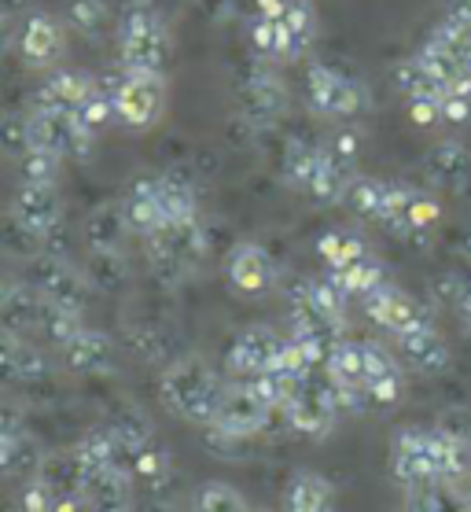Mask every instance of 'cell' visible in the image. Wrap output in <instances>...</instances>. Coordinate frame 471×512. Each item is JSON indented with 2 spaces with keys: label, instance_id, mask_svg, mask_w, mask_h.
<instances>
[{
  "label": "cell",
  "instance_id": "cell-1",
  "mask_svg": "<svg viewBox=\"0 0 471 512\" xmlns=\"http://www.w3.org/2000/svg\"><path fill=\"white\" fill-rule=\"evenodd\" d=\"M170 56L173 34L159 0H122V8H118V63L122 70L166 74Z\"/></svg>",
  "mask_w": 471,
  "mask_h": 512
},
{
  "label": "cell",
  "instance_id": "cell-2",
  "mask_svg": "<svg viewBox=\"0 0 471 512\" xmlns=\"http://www.w3.org/2000/svg\"><path fill=\"white\" fill-rule=\"evenodd\" d=\"M221 395H225V380L203 358H177L159 376L162 406L184 424L210 428L218 417Z\"/></svg>",
  "mask_w": 471,
  "mask_h": 512
},
{
  "label": "cell",
  "instance_id": "cell-3",
  "mask_svg": "<svg viewBox=\"0 0 471 512\" xmlns=\"http://www.w3.org/2000/svg\"><path fill=\"white\" fill-rule=\"evenodd\" d=\"M107 89L115 93L118 104V126L129 133H148L166 115V74H144V70H115L104 78Z\"/></svg>",
  "mask_w": 471,
  "mask_h": 512
},
{
  "label": "cell",
  "instance_id": "cell-4",
  "mask_svg": "<svg viewBox=\"0 0 471 512\" xmlns=\"http://www.w3.org/2000/svg\"><path fill=\"white\" fill-rule=\"evenodd\" d=\"M306 104L317 118L328 122H350L368 111V89L354 74L332 67V63H310L306 70Z\"/></svg>",
  "mask_w": 471,
  "mask_h": 512
},
{
  "label": "cell",
  "instance_id": "cell-5",
  "mask_svg": "<svg viewBox=\"0 0 471 512\" xmlns=\"http://www.w3.org/2000/svg\"><path fill=\"white\" fill-rule=\"evenodd\" d=\"M210 251V236L203 229V222H184V225H166L162 233H155L148 240V255L155 277H162L166 284H177L184 280L192 269L207 258Z\"/></svg>",
  "mask_w": 471,
  "mask_h": 512
},
{
  "label": "cell",
  "instance_id": "cell-6",
  "mask_svg": "<svg viewBox=\"0 0 471 512\" xmlns=\"http://www.w3.org/2000/svg\"><path fill=\"white\" fill-rule=\"evenodd\" d=\"M92 144H96V133L81 126L74 111L30 104V148H48L67 163V159H89Z\"/></svg>",
  "mask_w": 471,
  "mask_h": 512
},
{
  "label": "cell",
  "instance_id": "cell-7",
  "mask_svg": "<svg viewBox=\"0 0 471 512\" xmlns=\"http://www.w3.org/2000/svg\"><path fill=\"white\" fill-rule=\"evenodd\" d=\"M23 280L26 284H34L48 303L78 310V314L85 310V303H89L92 284H89V277H85V269L70 266L67 258L56 255V251H41V255L26 258Z\"/></svg>",
  "mask_w": 471,
  "mask_h": 512
},
{
  "label": "cell",
  "instance_id": "cell-8",
  "mask_svg": "<svg viewBox=\"0 0 471 512\" xmlns=\"http://www.w3.org/2000/svg\"><path fill=\"white\" fill-rule=\"evenodd\" d=\"M276 409L265 402L258 391L251 387V380H232L225 384V395H221V406H218V417L210 424V431H218L225 439H254V435H262L269 428V420H273Z\"/></svg>",
  "mask_w": 471,
  "mask_h": 512
},
{
  "label": "cell",
  "instance_id": "cell-9",
  "mask_svg": "<svg viewBox=\"0 0 471 512\" xmlns=\"http://www.w3.org/2000/svg\"><path fill=\"white\" fill-rule=\"evenodd\" d=\"M276 63H265V59L254 56V63L243 70L240 89H236V107H240V118L251 122V126H273L284 104H288V89L276 74Z\"/></svg>",
  "mask_w": 471,
  "mask_h": 512
},
{
  "label": "cell",
  "instance_id": "cell-10",
  "mask_svg": "<svg viewBox=\"0 0 471 512\" xmlns=\"http://www.w3.org/2000/svg\"><path fill=\"white\" fill-rule=\"evenodd\" d=\"M339 413H346V409H343V402H339V391H335V384L328 380V373L324 376L313 373L310 380L299 387V395L288 402V409H284V417H288L291 428L299 431V435H310V439L328 435V431L335 428Z\"/></svg>",
  "mask_w": 471,
  "mask_h": 512
},
{
  "label": "cell",
  "instance_id": "cell-11",
  "mask_svg": "<svg viewBox=\"0 0 471 512\" xmlns=\"http://www.w3.org/2000/svg\"><path fill=\"white\" fill-rule=\"evenodd\" d=\"M12 41L26 70H52L67 52V30L56 15L48 12L26 15L23 23L12 30Z\"/></svg>",
  "mask_w": 471,
  "mask_h": 512
},
{
  "label": "cell",
  "instance_id": "cell-12",
  "mask_svg": "<svg viewBox=\"0 0 471 512\" xmlns=\"http://www.w3.org/2000/svg\"><path fill=\"white\" fill-rule=\"evenodd\" d=\"M8 214H12L19 225H26L34 236H41V240H45V251H48L52 236L63 229V199H59V188L19 181Z\"/></svg>",
  "mask_w": 471,
  "mask_h": 512
},
{
  "label": "cell",
  "instance_id": "cell-13",
  "mask_svg": "<svg viewBox=\"0 0 471 512\" xmlns=\"http://www.w3.org/2000/svg\"><path fill=\"white\" fill-rule=\"evenodd\" d=\"M361 306H365L368 321H372V325H380L383 332H391L394 339L405 336V332H413V328L431 325V321H435L424 303H416L409 291L394 288L391 280H387L383 288L372 291V295H365V299H361Z\"/></svg>",
  "mask_w": 471,
  "mask_h": 512
},
{
  "label": "cell",
  "instance_id": "cell-14",
  "mask_svg": "<svg viewBox=\"0 0 471 512\" xmlns=\"http://www.w3.org/2000/svg\"><path fill=\"white\" fill-rule=\"evenodd\" d=\"M391 472L405 490L438 483V468L431 457V428H405L394 435Z\"/></svg>",
  "mask_w": 471,
  "mask_h": 512
},
{
  "label": "cell",
  "instance_id": "cell-15",
  "mask_svg": "<svg viewBox=\"0 0 471 512\" xmlns=\"http://www.w3.org/2000/svg\"><path fill=\"white\" fill-rule=\"evenodd\" d=\"M280 350H284V336H276L269 325H251L232 339L225 365H229L232 376L251 380V376L269 373V369H273L276 358H280Z\"/></svg>",
  "mask_w": 471,
  "mask_h": 512
},
{
  "label": "cell",
  "instance_id": "cell-16",
  "mask_svg": "<svg viewBox=\"0 0 471 512\" xmlns=\"http://www.w3.org/2000/svg\"><path fill=\"white\" fill-rule=\"evenodd\" d=\"M225 277H229L232 291H240L247 299H258V295L276 288V262L265 247L236 244L229 251V262H225Z\"/></svg>",
  "mask_w": 471,
  "mask_h": 512
},
{
  "label": "cell",
  "instance_id": "cell-17",
  "mask_svg": "<svg viewBox=\"0 0 471 512\" xmlns=\"http://www.w3.org/2000/svg\"><path fill=\"white\" fill-rule=\"evenodd\" d=\"M424 174L449 196L471 199V148H464L460 140H442L427 152Z\"/></svg>",
  "mask_w": 471,
  "mask_h": 512
},
{
  "label": "cell",
  "instance_id": "cell-18",
  "mask_svg": "<svg viewBox=\"0 0 471 512\" xmlns=\"http://www.w3.org/2000/svg\"><path fill=\"white\" fill-rule=\"evenodd\" d=\"M122 210H126L129 233L140 240H151L155 233L166 229V214H162L159 199V177H137L122 196Z\"/></svg>",
  "mask_w": 471,
  "mask_h": 512
},
{
  "label": "cell",
  "instance_id": "cell-19",
  "mask_svg": "<svg viewBox=\"0 0 471 512\" xmlns=\"http://www.w3.org/2000/svg\"><path fill=\"white\" fill-rule=\"evenodd\" d=\"M63 361L70 373L81 376H107L115 373V339L100 328H81L78 336L63 347Z\"/></svg>",
  "mask_w": 471,
  "mask_h": 512
},
{
  "label": "cell",
  "instance_id": "cell-20",
  "mask_svg": "<svg viewBox=\"0 0 471 512\" xmlns=\"http://www.w3.org/2000/svg\"><path fill=\"white\" fill-rule=\"evenodd\" d=\"M394 343H398V354H402V361L413 373L435 376L449 365V343L435 328V321L413 328V332H405V336H398Z\"/></svg>",
  "mask_w": 471,
  "mask_h": 512
},
{
  "label": "cell",
  "instance_id": "cell-21",
  "mask_svg": "<svg viewBox=\"0 0 471 512\" xmlns=\"http://www.w3.org/2000/svg\"><path fill=\"white\" fill-rule=\"evenodd\" d=\"M41 314H45V295L26 284V280H8L4 291H0V321H4V332H19V336H30L41 325Z\"/></svg>",
  "mask_w": 471,
  "mask_h": 512
},
{
  "label": "cell",
  "instance_id": "cell-22",
  "mask_svg": "<svg viewBox=\"0 0 471 512\" xmlns=\"http://www.w3.org/2000/svg\"><path fill=\"white\" fill-rule=\"evenodd\" d=\"M0 361H4V380L8 384H41L52 373L45 354L30 343V336H19V332L0 336Z\"/></svg>",
  "mask_w": 471,
  "mask_h": 512
},
{
  "label": "cell",
  "instance_id": "cell-23",
  "mask_svg": "<svg viewBox=\"0 0 471 512\" xmlns=\"http://www.w3.org/2000/svg\"><path fill=\"white\" fill-rule=\"evenodd\" d=\"M431 457L438 483H460L471 476V439L453 428H431Z\"/></svg>",
  "mask_w": 471,
  "mask_h": 512
},
{
  "label": "cell",
  "instance_id": "cell-24",
  "mask_svg": "<svg viewBox=\"0 0 471 512\" xmlns=\"http://www.w3.org/2000/svg\"><path fill=\"white\" fill-rule=\"evenodd\" d=\"M284 512H335V487L321 472L302 468L284 487Z\"/></svg>",
  "mask_w": 471,
  "mask_h": 512
},
{
  "label": "cell",
  "instance_id": "cell-25",
  "mask_svg": "<svg viewBox=\"0 0 471 512\" xmlns=\"http://www.w3.org/2000/svg\"><path fill=\"white\" fill-rule=\"evenodd\" d=\"M354 166L339 163L328 148H321V159H317V170H313L310 185L302 196L313 199V203H321V207H332V203H346V192L354 185Z\"/></svg>",
  "mask_w": 471,
  "mask_h": 512
},
{
  "label": "cell",
  "instance_id": "cell-26",
  "mask_svg": "<svg viewBox=\"0 0 471 512\" xmlns=\"http://www.w3.org/2000/svg\"><path fill=\"white\" fill-rule=\"evenodd\" d=\"M92 85H96V78H89L85 70L59 67V70H52V74L45 78V85L37 89L34 104L37 107H67V111H74V107L92 93Z\"/></svg>",
  "mask_w": 471,
  "mask_h": 512
},
{
  "label": "cell",
  "instance_id": "cell-27",
  "mask_svg": "<svg viewBox=\"0 0 471 512\" xmlns=\"http://www.w3.org/2000/svg\"><path fill=\"white\" fill-rule=\"evenodd\" d=\"M129 233L122 203H100L85 218V247L89 251H122V236Z\"/></svg>",
  "mask_w": 471,
  "mask_h": 512
},
{
  "label": "cell",
  "instance_id": "cell-28",
  "mask_svg": "<svg viewBox=\"0 0 471 512\" xmlns=\"http://www.w3.org/2000/svg\"><path fill=\"white\" fill-rule=\"evenodd\" d=\"M324 373L339 391H365V350H361V339H339L332 354H328Z\"/></svg>",
  "mask_w": 471,
  "mask_h": 512
},
{
  "label": "cell",
  "instance_id": "cell-29",
  "mask_svg": "<svg viewBox=\"0 0 471 512\" xmlns=\"http://www.w3.org/2000/svg\"><path fill=\"white\" fill-rule=\"evenodd\" d=\"M247 37H251V52L265 63H295V52H291V34L284 19H265V15H254L251 26H247Z\"/></svg>",
  "mask_w": 471,
  "mask_h": 512
},
{
  "label": "cell",
  "instance_id": "cell-30",
  "mask_svg": "<svg viewBox=\"0 0 471 512\" xmlns=\"http://www.w3.org/2000/svg\"><path fill=\"white\" fill-rule=\"evenodd\" d=\"M159 199L166 225H184L199 218V196L196 185L181 174H159Z\"/></svg>",
  "mask_w": 471,
  "mask_h": 512
},
{
  "label": "cell",
  "instance_id": "cell-31",
  "mask_svg": "<svg viewBox=\"0 0 471 512\" xmlns=\"http://www.w3.org/2000/svg\"><path fill=\"white\" fill-rule=\"evenodd\" d=\"M394 82H398V89L405 93V100H442L449 89L420 56L402 59V63L394 67Z\"/></svg>",
  "mask_w": 471,
  "mask_h": 512
},
{
  "label": "cell",
  "instance_id": "cell-32",
  "mask_svg": "<svg viewBox=\"0 0 471 512\" xmlns=\"http://www.w3.org/2000/svg\"><path fill=\"white\" fill-rule=\"evenodd\" d=\"M41 450H37L34 443V435L30 431H8V435H0V472L8 479L15 476H30L34 472L37 476V468H41Z\"/></svg>",
  "mask_w": 471,
  "mask_h": 512
},
{
  "label": "cell",
  "instance_id": "cell-33",
  "mask_svg": "<svg viewBox=\"0 0 471 512\" xmlns=\"http://www.w3.org/2000/svg\"><path fill=\"white\" fill-rule=\"evenodd\" d=\"M387 192H391V181H383V177H365L357 174L350 192H346V207L354 210L357 218H365V222H383V210H387Z\"/></svg>",
  "mask_w": 471,
  "mask_h": 512
},
{
  "label": "cell",
  "instance_id": "cell-34",
  "mask_svg": "<svg viewBox=\"0 0 471 512\" xmlns=\"http://www.w3.org/2000/svg\"><path fill=\"white\" fill-rule=\"evenodd\" d=\"M324 144H313V140H291L284 148V159H280V177L284 185L295 188V192H306L313 170H317V159H321Z\"/></svg>",
  "mask_w": 471,
  "mask_h": 512
},
{
  "label": "cell",
  "instance_id": "cell-35",
  "mask_svg": "<svg viewBox=\"0 0 471 512\" xmlns=\"http://www.w3.org/2000/svg\"><path fill=\"white\" fill-rule=\"evenodd\" d=\"M74 115L81 118V126L89 129V133H104L118 122V104H115V93L107 89V82H96L92 85V93L74 107Z\"/></svg>",
  "mask_w": 471,
  "mask_h": 512
},
{
  "label": "cell",
  "instance_id": "cell-36",
  "mask_svg": "<svg viewBox=\"0 0 471 512\" xmlns=\"http://www.w3.org/2000/svg\"><path fill=\"white\" fill-rule=\"evenodd\" d=\"M332 273H335V280L350 291V299H365V295H372L376 288L387 284V269H383V262L376 255H365L361 262H354V266L332 269Z\"/></svg>",
  "mask_w": 471,
  "mask_h": 512
},
{
  "label": "cell",
  "instance_id": "cell-37",
  "mask_svg": "<svg viewBox=\"0 0 471 512\" xmlns=\"http://www.w3.org/2000/svg\"><path fill=\"white\" fill-rule=\"evenodd\" d=\"M284 26L291 34V52L295 59H302L317 41V30H321V19H317V8L310 0H291L288 12H284Z\"/></svg>",
  "mask_w": 471,
  "mask_h": 512
},
{
  "label": "cell",
  "instance_id": "cell-38",
  "mask_svg": "<svg viewBox=\"0 0 471 512\" xmlns=\"http://www.w3.org/2000/svg\"><path fill=\"white\" fill-rule=\"evenodd\" d=\"M405 512H468V501L457 498V483H427L409 490Z\"/></svg>",
  "mask_w": 471,
  "mask_h": 512
},
{
  "label": "cell",
  "instance_id": "cell-39",
  "mask_svg": "<svg viewBox=\"0 0 471 512\" xmlns=\"http://www.w3.org/2000/svg\"><path fill=\"white\" fill-rule=\"evenodd\" d=\"M85 277H89V284L96 291H118L129 277L122 251H89V258H85Z\"/></svg>",
  "mask_w": 471,
  "mask_h": 512
},
{
  "label": "cell",
  "instance_id": "cell-40",
  "mask_svg": "<svg viewBox=\"0 0 471 512\" xmlns=\"http://www.w3.org/2000/svg\"><path fill=\"white\" fill-rule=\"evenodd\" d=\"M317 251H321V258L328 262V269H346V266H354V262H361L365 255H372L368 244L357 233H324L321 240H317Z\"/></svg>",
  "mask_w": 471,
  "mask_h": 512
},
{
  "label": "cell",
  "instance_id": "cell-41",
  "mask_svg": "<svg viewBox=\"0 0 471 512\" xmlns=\"http://www.w3.org/2000/svg\"><path fill=\"white\" fill-rule=\"evenodd\" d=\"M107 428L115 431L118 446L126 450V457H133L140 446H148L155 439V431H151V420L140 413V409H118L115 420L107 424Z\"/></svg>",
  "mask_w": 471,
  "mask_h": 512
},
{
  "label": "cell",
  "instance_id": "cell-42",
  "mask_svg": "<svg viewBox=\"0 0 471 512\" xmlns=\"http://www.w3.org/2000/svg\"><path fill=\"white\" fill-rule=\"evenodd\" d=\"M15 170H19V181H34V185H59V170H63V159L48 148H26L19 159H15Z\"/></svg>",
  "mask_w": 471,
  "mask_h": 512
},
{
  "label": "cell",
  "instance_id": "cell-43",
  "mask_svg": "<svg viewBox=\"0 0 471 512\" xmlns=\"http://www.w3.org/2000/svg\"><path fill=\"white\" fill-rule=\"evenodd\" d=\"M81 314L78 310H67V306H56L45 299V314H41V325H37V332L48 339V343H56L59 350L67 347L70 339L81 332Z\"/></svg>",
  "mask_w": 471,
  "mask_h": 512
},
{
  "label": "cell",
  "instance_id": "cell-44",
  "mask_svg": "<svg viewBox=\"0 0 471 512\" xmlns=\"http://www.w3.org/2000/svg\"><path fill=\"white\" fill-rule=\"evenodd\" d=\"M431 37H435L442 48H449V52H453V56H457L460 63L471 70V23H468V19H460V15L446 12L435 23Z\"/></svg>",
  "mask_w": 471,
  "mask_h": 512
},
{
  "label": "cell",
  "instance_id": "cell-45",
  "mask_svg": "<svg viewBox=\"0 0 471 512\" xmlns=\"http://www.w3.org/2000/svg\"><path fill=\"white\" fill-rule=\"evenodd\" d=\"M111 23V8L104 0H70L67 4V26L78 30L81 37H100Z\"/></svg>",
  "mask_w": 471,
  "mask_h": 512
},
{
  "label": "cell",
  "instance_id": "cell-46",
  "mask_svg": "<svg viewBox=\"0 0 471 512\" xmlns=\"http://www.w3.org/2000/svg\"><path fill=\"white\" fill-rule=\"evenodd\" d=\"M129 472L140 483H148V487H162L170 479V454L162 446H155V439H151L148 446H140L137 454L129 457Z\"/></svg>",
  "mask_w": 471,
  "mask_h": 512
},
{
  "label": "cell",
  "instance_id": "cell-47",
  "mask_svg": "<svg viewBox=\"0 0 471 512\" xmlns=\"http://www.w3.org/2000/svg\"><path fill=\"white\" fill-rule=\"evenodd\" d=\"M196 512H251V505L229 483H207V487L199 490Z\"/></svg>",
  "mask_w": 471,
  "mask_h": 512
},
{
  "label": "cell",
  "instance_id": "cell-48",
  "mask_svg": "<svg viewBox=\"0 0 471 512\" xmlns=\"http://www.w3.org/2000/svg\"><path fill=\"white\" fill-rule=\"evenodd\" d=\"M416 56L424 59L427 67L435 70V74H438V78H442V82H446V85H449V82H457L460 74H468V67H464V63H460V59L453 56L449 48L438 45L435 37H427L424 45H420V52H416Z\"/></svg>",
  "mask_w": 471,
  "mask_h": 512
},
{
  "label": "cell",
  "instance_id": "cell-49",
  "mask_svg": "<svg viewBox=\"0 0 471 512\" xmlns=\"http://www.w3.org/2000/svg\"><path fill=\"white\" fill-rule=\"evenodd\" d=\"M361 350H365V387L372 384V380H383V376L402 373L398 358H394L383 343H376V339H361Z\"/></svg>",
  "mask_w": 471,
  "mask_h": 512
},
{
  "label": "cell",
  "instance_id": "cell-50",
  "mask_svg": "<svg viewBox=\"0 0 471 512\" xmlns=\"http://www.w3.org/2000/svg\"><path fill=\"white\" fill-rule=\"evenodd\" d=\"M26 148H30V111H26V115L12 111V115L4 118V155L15 163Z\"/></svg>",
  "mask_w": 471,
  "mask_h": 512
},
{
  "label": "cell",
  "instance_id": "cell-51",
  "mask_svg": "<svg viewBox=\"0 0 471 512\" xmlns=\"http://www.w3.org/2000/svg\"><path fill=\"white\" fill-rule=\"evenodd\" d=\"M19 512H56V494L41 483V479H30L23 487V498H19Z\"/></svg>",
  "mask_w": 471,
  "mask_h": 512
},
{
  "label": "cell",
  "instance_id": "cell-52",
  "mask_svg": "<svg viewBox=\"0 0 471 512\" xmlns=\"http://www.w3.org/2000/svg\"><path fill=\"white\" fill-rule=\"evenodd\" d=\"M409 118L420 129L442 126V100H409Z\"/></svg>",
  "mask_w": 471,
  "mask_h": 512
},
{
  "label": "cell",
  "instance_id": "cell-53",
  "mask_svg": "<svg viewBox=\"0 0 471 512\" xmlns=\"http://www.w3.org/2000/svg\"><path fill=\"white\" fill-rule=\"evenodd\" d=\"M442 122H446V126H464V122H471V100H464V96L446 89V96H442Z\"/></svg>",
  "mask_w": 471,
  "mask_h": 512
},
{
  "label": "cell",
  "instance_id": "cell-54",
  "mask_svg": "<svg viewBox=\"0 0 471 512\" xmlns=\"http://www.w3.org/2000/svg\"><path fill=\"white\" fill-rule=\"evenodd\" d=\"M328 152L339 159V163H346V166H354L357 163V137L354 133H339V137H332L328 144H324Z\"/></svg>",
  "mask_w": 471,
  "mask_h": 512
},
{
  "label": "cell",
  "instance_id": "cell-55",
  "mask_svg": "<svg viewBox=\"0 0 471 512\" xmlns=\"http://www.w3.org/2000/svg\"><path fill=\"white\" fill-rule=\"evenodd\" d=\"M0 12H4V26H8V34H12L15 26L30 15V0H0Z\"/></svg>",
  "mask_w": 471,
  "mask_h": 512
},
{
  "label": "cell",
  "instance_id": "cell-56",
  "mask_svg": "<svg viewBox=\"0 0 471 512\" xmlns=\"http://www.w3.org/2000/svg\"><path fill=\"white\" fill-rule=\"evenodd\" d=\"M291 0H254V15H265V19H284Z\"/></svg>",
  "mask_w": 471,
  "mask_h": 512
},
{
  "label": "cell",
  "instance_id": "cell-57",
  "mask_svg": "<svg viewBox=\"0 0 471 512\" xmlns=\"http://www.w3.org/2000/svg\"><path fill=\"white\" fill-rule=\"evenodd\" d=\"M453 15H460V19H468L471 23V0H453V8H449Z\"/></svg>",
  "mask_w": 471,
  "mask_h": 512
},
{
  "label": "cell",
  "instance_id": "cell-58",
  "mask_svg": "<svg viewBox=\"0 0 471 512\" xmlns=\"http://www.w3.org/2000/svg\"><path fill=\"white\" fill-rule=\"evenodd\" d=\"M457 247H460V255L471 258V229H464V233L457 236Z\"/></svg>",
  "mask_w": 471,
  "mask_h": 512
},
{
  "label": "cell",
  "instance_id": "cell-59",
  "mask_svg": "<svg viewBox=\"0 0 471 512\" xmlns=\"http://www.w3.org/2000/svg\"><path fill=\"white\" fill-rule=\"evenodd\" d=\"M251 512H273V509H262V505H258V509H251Z\"/></svg>",
  "mask_w": 471,
  "mask_h": 512
},
{
  "label": "cell",
  "instance_id": "cell-60",
  "mask_svg": "<svg viewBox=\"0 0 471 512\" xmlns=\"http://www.w3.org/2000/svg\"><path fill=\"white\" fill-rule=\"evenodd\" d=\"M468 512H471V501H468Z\"/></svg>",
  "mask_w": 471,
  "mask_h": 512
}]
</instances>
